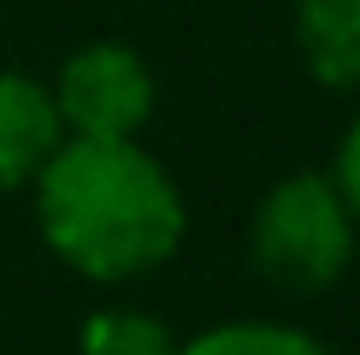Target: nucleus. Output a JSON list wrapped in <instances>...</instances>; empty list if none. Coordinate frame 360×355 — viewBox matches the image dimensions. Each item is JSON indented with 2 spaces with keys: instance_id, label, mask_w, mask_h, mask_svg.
<instances>
[{
  "instance_id": "nucleus-3",
  "label": "nucleus",
  "mask_w": 360,
  "mask_h": 355,
  "mask_svg": "<svg viewBox=\"0 0 360 355\" xmlns=\"http://www.w3.org/2000/svg\"><path fill=\"white\" fill-rule=\"evenodd\" d=\"M48 95L65 137H95V142L136 137L154 113V77H148L142 54L124 42H83L59 66V83Z\"/></svg>"
},
{
  "instance_id": "nucleus-6",
  "label": "nucleus",
  "mask_w": 360,
  "mask_h": 355,
  "mask_svg": "<svg viewBox=\"0 0 360 355\" xmlns=\"http://www.w3.org/2000/svg\"><path fill=\"white\" fill-rule=\"evenodd\" d=\"M77 355H177L172 325L142 308H95L77 332Z\"/></svg>"
},
{
  "instance_id": "nucleus-7",
  "label": "nucleus",
  "mask_w": 360,
  "mask_h": 355,
  "mask_svg": "<svg viewBox=\"0 0 360 355\" xmlns=\"http://www.w3.org/2000/svg\"><path fill=\"white\" fill-rule=\"evenodd\" d=\"M177 355H325L307 332L295 325H272V320H236V325H213V332L177 344Z\"/></svg>"
},
{
  "instance_id": "nucleus-2",
  "label": "nucleus",
  "mask_w": 360,
  "mask_h": 355,
  "mask_svg": "<svg viewBox=\"0 0 360 355\" xmlns=\"http://www.w3.org/2000/svg\"><path fill=\"white\" fill-rule=\"evenodd\" d=\"M254 273L290 296L331 290L354 261V213L342 201L337 178L295 172L283 178L254 213Z\"/></svg>"
},
{
  "instance_id": "nucleus-4",
  "label": "nucleus",
  "mask_w": 360,
  "mask_h": 355,
  "mask_svg": "<svg viewBox=\"0 0 360 355\" xmlns=\"http://www.w3.org/2000/svg\"><path fill=\"white\" fill-rule=\"evenodd\" d=\"M65 142L53 95L24 71H0V196L36 184L48 154Z\"/></svg>"
},
{
  "instance_id": "nucleus-1",
  "label": "nucleus",
  "mask_w": 360,
  "mask_h": 355,
  "mask_svg": "<svg viewBox=\"0 0 360 355\" xmlns=\"http://www.w3.org/2000/svg\"><path fill=\"white\" fill-rule=\"evenodd\" d=\"M36 225L83 278H142L184 243V196L136 137H65L36 172Z\"/></svg>"
},
{
  "instance_id": "nucleus-8",
  "label": "nucleus",
  "mask_w": 360,
  "mask_h": 355,
  "mask_svg": "<svg viewBox=\"0 0 360 355\" xmlns=\"http://www.w3.org/2000/svg\"><path fill=\"white\" fill-rule=\"evenodd\" d=\"M337 189H342V201H349V213L360 219V118L349 125V137L337 148Z\"/></svg>"
},
{
  "instance_id": "nucleus-5",
  "label": "nucleus",
  "mask_w": 360,
  "mask_h": 355,
  "mask_svg": "<svg viewBox=\"0 0 360 355\" xmlns=\"http://www.w3.org/2000/svg\"><path fill=\"white\" fill-rule=\"evenodd\" d=\"M295 48L325 89H360V0H295Z\"/></svg>"
}]
</instances>
